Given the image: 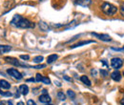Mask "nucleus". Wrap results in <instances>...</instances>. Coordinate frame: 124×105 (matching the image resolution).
<instances>
[{"instance_id": "8", "label": "nucleus", "mask_w": 124, "mask_h": 105, "mask_svg": "<svg viewBox=\"0 0 124 105\" xmlns=\"http://www.w3.org/2000/svg\"><path fill=\"white\" fill-rule=\"evenodd\" d=\"M111 77L115 81H120V79H121V74L118 71H115V72H113L111 74Z\"/></svg>"}, {"instance_id": "3", "label": "nucleus", "mask_w": 124, "mask_h": 105, "mask_svg": "<svg viewBox=\"0 0 124 105\" xmlns=\"http://www.w3.org/2000/svg\"><path fill=\"white\" fill-rule=\"evenodd\" d=\"M111 65H112V67L114 69H119L120 67H122L123 61L119 57H115V58H113L111 60Z\"/></svg>"}, {"instance_id": "33", "label": "nucleus", "mask_w": 124, "mask_h": 105, "mask_svg": "<svg viewBox=\"0 0 124 105\" xmlns=\"http://www.w3.org/2000/svg\"><path fill=\"white\" fill-rule=\"evenodd\" d=\"M17 105H24V103H23L22 101H20V102H18V103H17Z\"/></svg>"}, {"instance_id": "4", "label": "nucleus", "mask_w": 124, "mask_h": 105, "mask_svg": "<svg viewBox=\"0 0 124 105\" xmlns=\"http://www.w3.org/2000/svg\"><path fill=\"white\" fill-rule=\"evenodd\" d=\"M7 73L11 75V76H13L14 78L17 79V80H21V79L23 78L22 75H21L16 69H8V70H7Z\"/></svg>"}, {"instance_id": "2", "label": "nucleus", "mask_w": 124, "mask_h": 105, "mask_svg": "<svg viewBox=\"0 0 124 105\" xmlns=\"http://www.w3.org/2000/svg\"><path fill=\"white\" fill-rule=\"evenodd\" d=\"M101 10L102 12L106 15H114L116 14L117 12V8L112 4H110L108 2H104L101 6Z\"/></svg>"}, {"instance_id": "9", "label": "nucleus", "mask_w": 124, "mask_h": 105, "mask_svg": "<svg viewBox=\"0 0 124 105\" xmlns=\"http://www.w3.org/2000/svg\"><path fill=\"white\" fill-rule=\"evenodd\" d=\"M39 101L42 102V103H49L51 101V97L49 95L47 94H44V95H41L39 97Z\"/></svg>"}, {"instance_id": "22", "label": "nucleus", "mask_w": 124, "mask_h": 105, "mask_svg": "<svg viewBox=\"0 0 124 105\" xmlns=\"http://www.w3.org/2000/svg\"><path fill=\"white\" fill-rule=\"evenodd\" d=\"M42 78H43V75H40V74H36L35 81H37V82H40V81H42Z\"/></svg>"}, {"instance_id": "15", "label": "nucleus", "mask_w": 124, "mask_h": 105, "mask_svg": "<svg viewBox=\"0 0 124 105\" xmlns=\"http://www.w3.org/2000/svg\"><path fill=\"white\" fill-rule=\"evenodd\" d=\"M80 80L84 83V84H86L87 86H91L92 84H91V81H90V79L88 78V76H86V75H82L81 77H80Z\"/></svg>"}, {"instance_id": "23", "label": "nucleus", "mask_w": 124, "mask_h": 105, "mask_svg": "<svg viewBox=\"0 0 124 105\" xmlns=\"http://www.w3.org/2000/svg\"><path fill=\"white\" fill-rule=\"evenodd\" d=\"M100 74H101V75H102L103 77L108 76V72H106V71H104V70H100Z\"/></svg>"}, {"instance_id": "14", "label": "nucleus", "mask_w": 124, "mask_h": 105, "mask_svg": "<svg viewBox=\"0 0 124 105\" xmlns=\"http://www.w3.org/2000/svg\"><path fill=\"white\" fill-rule=\"evenodd\" d=\"M90 43H94L93 41L92 40H88V41H81V42H78L77 44H75L74 46H72L71 48L72 49H74V48H78V47H81V46L83 45H87V44H90Z\"/></svg>"}, {"instance_id": "25", "label": "nucleus", "mask_w": 124, "mask_h": 105, "mask_svg": "<svg viewBox=\"0 0 124 105\" xmlns=\"http://www.w3.org/2000/svg\"><path fill=\"white\" fill-rule=\"evenodd\" d=\"M27 105H36V104H35V102H34L32 99H29V100L27 101Z\"/></svg>"}, {"instance_id": "10", "label": "nucleus", "mask_w": 124, "mask_h": 105, "mask_svg": "<svg viewBox=\"0 0 124 105\" xmlns=\"http://www.w3.org/2000/svg\"><path fill=\"white\" fill-rule=\"evenodd\" d=\"M0 88L1 89H5V90H8V89L11 88V84L7 80H5V79H1L0 80Z\"/></svg>"}, {"instance_id": "5", "label": "nucleus", "mask_w": 124, "mask_h": 105, "mask_svg": "<svg viewBox=\"0 0 124 105\" xmlns=\"http://www.w3.org/2000/svg\"><path fill=\"white\" fill-rule=\"evenodd\" d=\"M91 34L93 35V36H95V37H97L98 39H100V40H102V41L108 42V41H111V40H112L111 36L108 35V34H99V33H95V32H91Z\"/></svg>"}, {"instance_id": "32", "label": "nucleus", "mask_w": 124, "mask_h": 105, "mask_svg": "<svg viewBox=\"0 0 124 105\" xmlns=\"http://www.w3.org/2000/svg\"><path fill=\"white\" fill-rule=\"evenodd\" d=\"M27 81H34V79L33 78H29V79H27Z\"/></svg>"}, {"instance_id": "31", "label": "nucleus", "mask_w": 124, "mask_h": 105, "mask_svg": "<svg viewBox=\"0 0 124 105\" xmlns=\"http://www.w3.org/2000/svg\"><path fill=\"white\" fill-rule=\"evenodd\" d=\"M6 103H7V105H14L12 101H6Z\"/></svg>"}, {"instance_id": "17", "label": "nucleus", "mask_w": 124, "mask_h": 105, "mask_svg": "<svg viewBox=\"0 0 124 105\" xmlns=\"http://www.w3.org/2000/svg\"><path fill=\"white\" fill-rule=\"evenodd\" d=\"M39 26H40V28H41L42 30L45 31V32L49 31V27H48V25H47L46 23H44V22H40V23H39Z\"/></svg>"}, {"instance_id": "16", "label": "nucleus", "mask_w": 124, "mask_h": 105, "mask_svg": "<svg viewBox=\"0 0 124 105\" xmlns=\"http://www.w3.org/2000/svg\"><path fill=\"white\" fill-rule=\"evenodd\" d=\"M67 96L71 98V99H74L75 97H76V94H75V92L72 90H68L67 91Z\"/></svg>"}, {"instance_id": "27", "label": "nucleus", "mask_w": 124, "mask_h": 105, "mask_svg": "<svg viewBox=\"0 0 124 105\" xmlns=\"http://www.w3.org/2000/svg\"><path fill=\"white\" fill-rule=\"evenodd\" d=\"M113 50H115V51H120V52H124V49H116V48H113Z\"/></svg>"}, {"instance_id": "12", "label": "nucleus", "mask_w": 124, "mask_h": 105, "mask_svg": "<svg viewBox=\"0 0 124 105\" xmlns=\"http://www.w3.org/2000/svg\"><path fill=\"white\" fill-rule=\"evenodd\" d=\"M12 50V47L8 45H0V55L2 54H6L8 52H10Z\"/></svg>"}, {"instance_id": "18", "label": "nucleus", "mask_w": 124, "mask_h": 105, "mask_svg": "<svg viewBox=\"0 0 124 105\" xmlns=\"http://www.w3.org/2000/svg\"><path fill=\"white\" fill-rule=\"evenodd\" d=\"M32 61L34 62V63H40L41 61H43V57L42 56H38V57H35Z\"/></svg>"}, {"instance_id": "28", "label": "nucleus", "mask_w": 124, "mask_h": 105, "mask_svg": "<svg viewBox=\"0 0 124 105\" xmlns=\"http://www.w3.org/2000/svg\"><path fill=\"white\" fill-rule=\"evenodd\" d=\"M63 77H64V78H65V79H67V80H69V81H72V79H71V78H69V77H68V76H67V75H64V76H63Z\"/></svg>"}, {"instance_id": "13", "label": "nucleus", "mask_w": 124, "mask_h": 105, "mask_svg": "<svg viewBox=\"0 0 124 105\" xmlns=\"http://www.w3.org/2000/svg\"><path fill=\"white\" fill-rule=\"evenodd\" d=\"M57 58H58V56L57 55H50L47 57V63L48 64H52L53 62H54Z\"/></svg>"}, {"instance_id": "6", "label": "nucleus", "mask_w": 124, "mask_h": 105, "mask_svg": "<svg viewBox=\"0 0 124 105\" xmlns=\"http://www.w3.org/2000/svg\"><path fill=\"white\" fill-rule=\"evenodd\" d=\"M77 5H79V6H82V7H89L93 1L92 0H76L75 2Z\"/></svg>"}, {"instance_id": "30", "label": "nucleus", "mask_w": 124, "mask_h": 105, "mask_svg": "<svg viewBox=\"0 0 124 105\" xmlns=\"http://www.w3.org/2000/svg\"><path fill=\"white\" fill-rule=\"evenodd\" d=\"M120 103H121V105H124V95H123V97L120 99Z\"/></svg>"}, {"instance_id": "7", "label": "nucleus", "mask_w": 124, "mask_h": 105, "mask_svg": "<svg viewBox=\"0 0 124 105\" xmlns=\"http://www.w3.org/2000/svg\"><path fill=\"white\" fill-rule=\"evenodd\" d=\"M5 60H7L9 63L15 65V66H21L22 67V63H20L16 58H14V57H5Z\"/></svg>"}, {"instance_id": "21", "label": "nucleus", "mask_w": 124, "mask_h": 105, "mask_svg": "<svg viewBox=\"0 0 124 105\" xmlns=\"http://www.w3.org/2000/svg\"><path fill=\"white\" fill-rule=\"evenodd\" d=\"M42 82H44V83L47 84V85L51 84V80H50V78H48V77H46V76H43V78H42Z\"/></svg>"}, {"instance_id": "19", "label": "nucleus", "mask_w": 124, "mask_h": 105, "mask_svg": "<svg viewBox=\"0 0 124 105\" xmlns=\"http://www.w3.org/2000/svg\"><path fill=\"white\" fill-rule=\"evenodd\" d=\"M57 97H58L60 100H65V98H66L65 95L63 94V92H61V91H59V92L57 93Z\"/></svg>"}, {"instance_id": "20", "label": "nucleus", "mask_w": 124, "mask_h": 105, "mask_svg": "<svg viewBox=\"0 0 124 105\" xmlns=\"http://www.w3.org/2000/svg\"><path fill=\"white\" fill-rule=\"evenodd\" d=\"M0 94H1L2 97H12V96H13V94L10 93V92H2V91H1Z\"/></svg>"}, {"instance_id": "1", "label": "nucleus", "mask_w": 124, "mask_h": 105, "mask_svg": "<svg viewBox=\"0 0 124 105\" xmlns=\"http://www.w3.org/2000/svg\"><path fill=\"white\" fill-rule=\"evenodd\" d=\"M11 25L19 29H29L34 27L33 23H31L27 18H24L19 15H16L14 16V18L11 21Z\"/></svg>"}, {"instance_id": "11", "label": "nucleus", "mask_w": 124, "mask_h": 105, "mask_svg": "<svg viewBox=\"0 0 124 105\" xmlns=\"http://www.w3.org/2000/svg\"><path fill=\"white\" fill-rule=\"evenodd\" d=\"M19 92H20L23 96H26V95H28V93H29V87H28L26 84L20 85V87H19Z\"/></svg>"}, {"instance_id": "29", "label": "nucleus", "mask_w": 124, "mask_h": 105, "mask_svg": "<svg viewBox=\"0 0 124 105\" xmlns=\"http://www.w3.org/2000/svg\"><path fill=\"white\" fill-rule=\"evenodd\" d=\"M54 83H55L58 87H60V86H61V83H60V82H58V81H54Z\"/></svg>"}, {"instance_id": "34", "label": "nucleus", "mask_w": 124, "mask_h": 105, "mask_svg": "<svg viewBox=\"0 0 124 105\" xmlns=\"http://www.w3.org/2000/svg\"><path fill=\"white\" fill-rule=\"evenodd\" d=\"M5 103H6L5 101H1V102H0V105H5Z\"/></svg>"}, {"instance_id": "26", "label": "nucleus", "mask_w": 124, "mask_h": 105, "mask_svg": "<svg viewBox=\"0 0 124 105\" xmlns=\"http://www.w3.org/2000/svg\"><path fill=\"white\" fill-rule=\"evenodd\" d=\"M120 13H121V15L124 17V3L121 5V8H120Z\"/></svg>"}, {"instance_id": "24", "label": "nucleus", "mask_w": 124, "mask_h": 105, "mask_svg": "<svg viewBox=\"0 0 124 105\" xmlns=\"http://www.w3.org/2000/svg\"><path fill=\"white\" fill-rule=\"evenodd\" d=\"M20 58L23 60H29L30 59V57L28 56V55H26V56H24V55H22V56H20Z\"/></svg>"}]
</instances>
